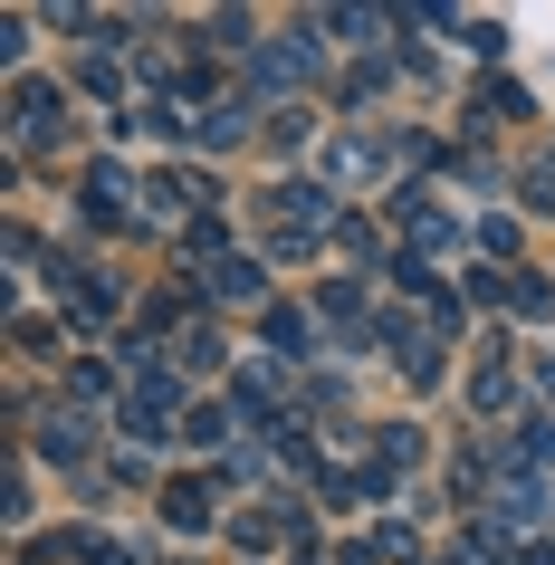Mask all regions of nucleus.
<instances>
[{
	"instance_id": "f257e3e1",
	"label": "nucleus",
	"mask_w": 555,
	"mask_h": 565,
	"mask_svg": "<svg viewBox=\"0 0 555 565\" xmlns=\"http://www.w3.org/2000/svg\"><path fill=\"white\" fill-rule=\"evenodd\" d=\"M317 77V20H297L278 49H259V87H307Z\"/></svg>"
},
{
	"instance_id": "f03ea898",
	"label": "nucleus",
	"mask_w": 555,
	"mask_h": 565,
	"mask_svg": "<svg viewBox=\"0 0 555 565\" xmlns=\"http://www.w3.org/2000/svg\"><path fill=\"white\" fill-rule=\"evenodd\" d=\"M163 413H173V384H163V374H145V384L125 393V431H135V441H153V431H173Z\"/></svg>"
},
{
	"instance_id": "7ed1b4c3",
	"label": "nucleus",
	"mask_w": 555,
	"mask_h": 565,
	"mask_svg": "<svg viewBox=\"0 0 555 565\" xmlns=\"http://www.w3.org/2000/svg\"><path fill=\"white\" fill-rule=\"evenodd\" d=\"M49 125H58V87H39V77H20V96H10V135H20V145H39Z\"/></svg>"
},
{
	"instance_id": "20e7f679",
	"label": "nucleus",
	"mask_w": 555,
	"mask_h": 565,
	"mask_svg": "<svg viewBox=\"0 0 555 565\" xmlns=\"http://www.w3.org/2000/svg\"><path fill=\"white\" fill-rule=\"evenodd\" d=\"M192 192H202L192 173H153V182H145V211H153V221H202V211H192Z\"/></svg>"
},
{
	"instance_id": "39448f33",
	"label": "nucleus",
	"mask_w": 555,
	"mask_h": 565,
	"mask_svg": "<svg viewBox=\"0 0 555 565\" xmlns=\"http://www.w3.org/2000/svg\"><path fill=\"white\" fill-rule=\"evenodd\" d=\"M307 345H317V317H307V307H268V355H307Z\"/></svg>"
},
{
	"instance_id": "423d86ee",
	"label": "nucleus",
	"mask_w": 555,
	"mask_h": 565,
	"mask_svg": "<svg viewBox=\"0 0 555 565\" xmlns=\"http://www.w3.org/2000/svg\"><path fill=\"white\" fill-rule=\"evenodd\" d=\"M163 518H173L182 536H202L211 527V489H202V479H173V489H163Z\"/></svg>"
},
{
	"instance_id": "0eeeda50",
	"label": "nucleus",
	"mask_w": 555,
	"mask_h": 565,
	"mask_svg": "<svg viewBox=\"0 0 555 565\" xmlns=\"http://www.w3.org/2000/svg\"><path fill=\"white\" fill-rule=\"evenodd\" d=\"M278 221L317 231V221H325V182H278Z\"/></svg>"
},
{
	"instance_id": "6e6552de",
	"label": "nucleus",
	"mask_w": 555,
	"mask_h": 565,
	"mask_svg": "<svg viewBox=\"0 0 555 565\" xmlns=\"http://www.w3.org/2000/svg\"><path fill=\"white\" fill-rule=\"evenodd\" d=\"M231 431H239V422L221 413V403H192V413H182V441H192V450H211V441H231Z\"/></svg>"
},
{
	"instance_id": "1a4fd4ad",
	"label": "nucleus",
	"mask_w": 555,
	"mask_h": 565,
	"mask_svg": "<svg viewBox=\"0 0 555 565\" xmlns=\"http://www.w3.org/2000/svg\"><path fill=\"white\" fill-rule=\"evenodd\" d=\"M403 231L421 239V249H450V211H431V202H403Z\"/></svg>"
},
{
	"instance_id": "9d476101",
	"label": "nucleus",
	"mask_w": 555,
	"mask_h": 565,
	"mask_svg": "<svg viewBox=\"0 0 555 565\" xmlns=\"http://www.w3.org/2000/svg\"><path fill=\"white\" fill-rule=\"evenodd\" d=\"M211 298H259V259H221L211 268Z\"/></svg>"
},
{
	"instance_id": "9b49d317",
	"label": "nucleus",
	"mask_w": 555,
	"mask_h": 565,
	"mask_svg": "<svg viewBox=\"0 0 555 565\" xmlns=\"http://www.w3.org/2000/svg\"><path fill=\"white\" fill-rule=\"evenodd\" d=\"M192 135H202V145H239V135H249V116H239V106H211Z\"/></svg>"
},
{
	"instance_id": "f8f14e48",
	"label": "nucleus",
	"mask_w": 555,
	"mask_h": 565,
	"mask_svg": "<svg viewBox=\"0 0 555 565\" xmlns=\"http://www.w3.org/2000/svg\"><path fill=\"white\" fill-rule=\"evenodd\" d=\"M239 403H249V413H278V374H268V364H249V374H239Z\"/></svg>"
},
{
	"instance_id": "ddd939ff",
	"label": "nucleus",
	"mask_w": 555,
	"mask_h": 565,
	"mask_svg": "<svg viewBox=\"0 0 555 565\" xmlns=\"http://www.w3.org/2000/svg\"><path fill=\"white\" fill-rule=\"evenodd\" d=\"M498 508H508V527H536V518H546V499H536V479H526V489H498Z\"/></svg>"
},
{
	"instance_id": "4468645a",
	"label": "nucleus",
	"mask_w": 555,
	"mask_h": 565,
	"mask_svg": "<svg viewBox=\"0 0 555 565\" xmlns=\"http://www.w3.org/2000/svg\"><path fill=\"white\" fill-rule=\"evenodd\" d=\"M39 441L58 450V460H77V450H87V422H77V413H58V422H49V431H39Z\"/></svg>"
},
{
	"instance_id": "2eb2a0df",
	"label": "nucleus",
	"mask_w": 555,
	"mask_h": 565,
	"mask_svg": "<svg viewBox=\"0 0 555 565\" xmlns=\"http://www.w3.org/2000/svg\"><path fill=\"white\" fill-rule=\"evenodd\" d=\"M383 460H393V470H412V460H421V431H412V422H393V431H383Z\"/></svg>"
},
{
	"instance_id": "dca6fc26",
	"label": "nucleus",
	"mask_w": 555,
	"mask_h": 565,
	"mask_svg": "<svg viewBox=\"0 0 555 565\" xmlns=\"http://www.w3.org/2000/svg\"><path fill=\"white\" fill-rule=\"evenodd\" d=\"M96 565H135V556H125V546H96Z\"/></svg>"
}]
</instances>
